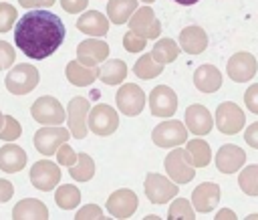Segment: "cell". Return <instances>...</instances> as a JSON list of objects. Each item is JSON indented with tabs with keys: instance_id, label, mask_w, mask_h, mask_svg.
<instances>
[{
	"instance_id": "1",
	"label": "cell",
	"mask_w": 258,
	"mask_h": 220,
	"mask_svg": "<svg viewBox=\"0 0 258 220\" xmlns=\"http://www.w3.org/2000/svg\"><path fill=\"white\" fill-rule=\"evenodd\" d=\"M64 34V24L54 12L46 8H32L16 22L14 42L28 59L42 61L62 44Z\"/></svg>"
},
{
	"instance_id": "2",
	"label": "cell",
	"mask_w": 258,
	"mask_h": 220,
	"mask_svg": "<svg viewBox=\"0 0 258 220\" xmlns=\"http://www.w3.org/2000/svg\"><path fill=\"white\" fill-rule=\"evenodd\" d=\"M38 79L40 75L36 67H32L30 63H20L6 75L4 85L12 95H26L38 85Z\"/></svg>"
},
{
	"instance_id": "3",
	"label": "cell",
	"mask_w": 258,
	"mask_h": 220,
	"mask_svg": "<svg viewBox=\"0 0 258 220\" xmlns=\"http://www.w3.org/2000/svg\"><path fill=\"white\" fill-rule=\"evenodd\" d=\"M87 125L89 129L99 135V137H107L111 135L117 127H119V113L107 105V103H99L95 107L89 109V115H87Z\"/></svg>"
},
{
	"instance_id": "4",
	"label": "cell",
	"mask_w": 258,
	"mask_h": 220,
	"mask_svg": "<svg viewBox=\"0 0 258 220\" xmlns=\"http://www.w3.org/2000/svg\"><path fill=\"white\" fill-rule=\"evenodd\" d=\"M30 115L40 125H62L64 123V107L58 103V99L50 95L38 97L30 105Z\"/></svg>"
},
{
	"instance_id": "5",
	"label": "cell",
	"mask_w": 258,
	"mask_h": 220,
	"mask_svg": "<svg viewBox=\"0 0 258 220\" xmlns=\"http://www.w3.org/2000/svg\"><path fill=\"white\" fill-rule=\"evenodd\" d=\"M71 139V131L62 125H44L34 133V147L38 153L50 157L56 153V149Z\"/></svg>"
},
{
	"instance_id": "6",
	"label": "cell",
	"mask_w": 258,
	"mask_h": 220,
	"mask_svg": "<svg viewBox=\"0 0 258 220\" xmlns=\"http://www.w3.org/2000/svg\"><path fill=\"white\" fill-rule=\"evenodd\" d=\"M151 139L157 147H177L187 141V127L177 119L161 121L151 131Z\"/></svg>"
},
{
	"instance_id": "7",
	"label": "cell",
	"mask_w": 258,
	"mask_h": 220,
	"mask_svg": "<svg viewBox=\"0 0 258 220\" xmlns=\"http://www.w3.org/2000/svg\"><path fill=\"white\" fill-rule=\"evenodd\" d=\"M143 190H145V196L149 198V202H153V204H165V202H169L171 198L177 196L179 186L173 180H169V178H165L161 174H153L151 172V174L145 176Z\"/></svg>"
},
{
	"instance_id": "8",
	"label": "cell",
	"mask_w": 258,
	"mask_h": 220,
	"mask_svg": "<svg viewBox=\"0 0 258 220\" xmlns=\"http://www.w3.org/2000/svg\"><path fill=\"white\" fill-rule=\"evenodd\" d=\"M129 30H133L135 34L147 38V40H155L161 34V24L153 12V8L149 6H137V10L131 14L129 18Z\"/></svg>"
},
{
	"instance_id": "9",
	"label": "cell",
	"mask_w": 258,
	"mask_h": 220,
	"mask_svg": "<svg viewBox=\"0 0 258 220\" xmlns=\"http://www.w3.org/2000/svg\"><path fill=\"white\" fill-rule=\"evenodd\" d=\"M214 123L218 125V129H220L222 133L234 135V133H238V131L244 129V125H246V115H244V111H242L236 103L224 101V103H220L218 109H216V121H214Z\"/></svg>"
},
{
	"instance_id": "10",
	"label": "cell",
	"mask_w": 258,
	"mask_h": 220,
	"mask_svg": "<svg viewBox=\"0 0 258 220\" xmlns=\"http://www.w3.org/2000/svg\"><path fill=\"white\" fill-rule=\"evenodd\" d=\"M60 182V170L50 159H38L30 168V184L40 192H50Z\"/></svg>"
},
{
	"instance_id": "11",
	"label": "cell",
	"mask_w": 258,
	"mask_h": 220,
	"mask_svg": "<svg viewBox=\"0 0 258 220\" xmlns=\"http://www.w3.org/2000/svg\"><path fill=\"white\" fill-rule=\"evenodd\" d=\"M163 166H165L167 176H169L175 184H187V182H191L194 176H196V170H194V166L189 163V159H187V155H185V149H179V147L171 149V151L165 155Z\"/></svg>"
},
{
	"instance_id": "12",
	"label": "cell",
	"mask_w": 258,
	"mask_h": 220,
	"mask_svg": "<svg viewBox=\"0 0 258 220\" xmlns=\"http://www.w3.org/2000/svg\"><path fill=\"white\" fill-rule=\"evenodd\" d=\"M89 101L85 97H73L67 105V121H69V131H71V137H77V139H83L87 137V115H89Z\"/></svg>"
},
{
	"instance_id": "13",
	"label": "cell",
	"mask_w": 258,
	"mask_h": 220,
	"mask_svg": "<svg viewBox=\"0 0 258 220\" xmlns=\"http://www.w3.org/2000/svg\"><path fill=\"white\" fill-rule=\"evenodd\" d=\"M117 109L121 113H125L127 117L139 115L145 107V93L139 85L135 83H125L121 85V89H117Z\"/></svg>"
},
{
	"instance_id": "14",
	"label": "cell",
	"mask_w": 258,
	"mask_h": 220,
	"mask_svg": "<svg viewBox=\"0 0 258 220\" xmlns=\"http://www.w3.org/2000/svg\"><path fill=\"white\" fill-rule=\"evenodd\" d=\"M149 109L155 117H171L177 111V95L167 85H157L149 93Z\"/></svg>"
},
{
	"instance_id": "15",
	"label": "cell",
	"mask_w": 258,
	"mask_h": 220,
	"mask_svg": "<svg viewBox=\"0 0 258 220\" xmlns=\"http://www.w3.org/2000/svg\"><path fill=\"white\" fill-rule=\"evenodd\" d=\"M258 71V61L254 54L250 52H236L228 59V65H226V73L232 81L236 83H246L250 81Z\"/></svg>"
},
{
	"instance_id": "16",
	"label": "cell",
	"mask_w": 258,
	"mask_h": 220,
	"mask_svg": "<svg viewBox=\"0 0 258 220\" xmlns=\"http://www.w3.org/2000/svg\"><path fill=\"white\" fill-rule=\"evenodd\" d=\"M107 210L113 218H129L137 210V196L133 190L121 188L107 198Z\"/></svg>"
},
{
	"instance_id": "17",
	"label": "cell",
	"mask_w": 258,
	"mask_h": 220,
	"mask_svg": "<svg viewBox=\"0 0 258 220\" xmlns=\"http://www.w3.org/2000/svg\"><path fill=\"white\" fill-rule=\"evenodd\" d=\"M109 57V44L105 40L87 38L77 46V61L85 67H97Z\"/></svg>"
},
{
	"instance_id": "18",
	"label": "cell",
	"mask_w": 258,
	"mask_h": 220,
	"mask_svg": "<svg viewBox=\"0 0 258 220\" xmlns=\"http://www.w3.org/2000/svg\"><path fill=\"white\" fill-rule=\"evenodd\" d=\"M220 186L214 182H204L191 192V206L196 212L208 214L212 212L220 202Z\"/></svg>"
},
{
	"instance_id": "19",
	"label": "cell",
	"mask_w": 258,
	"mask_h": 220,
	"mask_svg": "<svg viewBox=\"0 0 258 220\" xmlns=\"http://www.w3.org/2000/svg\"><path fill=\"white\" fill-rule=\"evenodd\" d=\"M185 127L194 133V135H208L214 127V119H212V113L200 105V103H194L185 109Z\"/></svg>"
},
{
	"instance_id": "20",
	"label": "cell",
	"mask_w": 258,
	"mask_h": 220,
	"mask_svg": "<svg viewBox=\"0 0 258 220\" xmlns=\"http://www.w3.org/2000/svg\"><path fill=\"white\" fill-rule=\"evenodd\" d=\"M246 161V153L242 147L234 145V143H226L218 149L216 153V168L222 174H234L238 172Z\"/></svg>"
},
{
	"instance_id": "21",
	"label": "cell",
	"mask_w": 258,
	"mask_h": 220,
	"mask_svg": "<svg viewBox=\"0 0 258 220\" xmlns=\"http://www.w3.org/2000/svg\"><path fill=\"white\" fill-rule=\"evenodd\" d=\"M208 46V34L202 26H185L181 32H179V48L185 50L187 54H200L204 52Z\"/></svg>"
},
{
	"instance_id": "22",
	"label": "cell",
	"mask_w": 258,
	"mask_h": 220,
	"mask_svg": "<svg viewBox=\"0 0 258 220\" xmlns=\"http://www.w3.org/2000/svg\"><path fill=\"white\" fill-rule=\"evenodd\" d=\"M194 85L202 93H214L222 87V73L214 65H202L194 73Z\"/></svg>"
},
{
	"instance_id": "23",
	"label": "cell",
	"mask_w": 258,
	"mask_h": 220,
	"mask_svg": "<svg viewBox=\"0 0 258 220\" xmlns=\"http://www.w3.org/2000/svg\"><path fill=\"white\" fill-rule=\"evenodd\" d=\"M26 166V153L20 145L6 143L0 147V170L6 174H18Z\"/></svg>"
},
{
	"instance_id": "24",
	"label": "cell",
	"mask_w": 258,
	"mask_h": 220,
	"mask_svg": "<svg viewBox=\"0 0 258 220\" xmlns=\"http://www.w3.org/2000/svg\"><path fill=\"white\" fill-rule=\"evenodd\" d=\"M77 28L91 36H105L109 32V18L97 10H87L77 20Z\"/></svg>"
},
{
	"instance_id": "25",
	"label": "cell",
	"mask_w": 258,
	"mask_h": 220,
	"mask_svg": "<svg viewBox=\"0 0 258 220\" xmlns=\"http://www.w3.org/2000/svg\"><path fill=\"white\" fill-rule=\"evenodd\" d=\"M64 75H67L71 85H75V87H89V85H93L97 81L99 67H85L79 61H71V63H67Z\"/></svg>"
},
{
	"instance_id": "26",
	"label": "cell",
	"mask_w": 258,
	"mask_h": 220,
	"mask_svg": "<svg viewBox=\"0 0 258 220\" xmlns=\"http://www.w3.org/2000/svg\"><path fill=\"white\" fill-rule=\"evenodd\" d=\"M12 218H16V220H28V218L46 220L48 218V208L44 206V202H40L36 198H24L14 206Z\"/></svg>"
},
{
	"instance_id": "27",
	"label": "cell",
	"mask_w": 258,
	"mask_h": 220,
	"mask_svg": "<svg viewBox=\"0 0 258 220\" xmlns=\"http://www.w3.org/2000/svg\"><path fill=\"white\" fill-rule=\"evenodd\" d=\"M185 155L189 159V163L194 168H206L212 159V149H210V143L196 137V139H189L185 143Z\"/></svg>"
},
{
	"instance_id": "28",
	"label": "cell",
	"mask_w": 258,
	"mask_h": 220,
	"mask_svg": "<svg viewBox=\"0 0 258 220\" xmlns=\"http://www.w3.org/2000/svg\"><path fill=\"white\" fill-rule=\"evenodd\" d=\"M127 77V65L121 59H105L103 67L99 69V79L105 85H119Z\"/></svg>"
},
{
	"instance_id": "29",
	"label": "cell",
	"mask_w": 258,
	"mask_h": 220,
	"mask_svg": "<svg viewBox=\"0 0 258 220\" xmlns=\"http://www.w3.org/2000/svg\"><path fill=\"white\" fill-rule=\"evenodd\" d=\"M135 10H137V0H109L107 2V18L113 24H125Z\"/></svg>"
},
{
	"instance_id": "30",
	"label": "cell",
	"mask_w": 258,
	"mask_h": 220,
	"mask_svg": "<svg viewBox=\"0 0 258 220\" xmlns=\"http://www.w3.org/2000/svg\"><path fill=\"white\" fill-rule=\"evenodd\" d=\"M163 67H165V65L157 63V61L151 57V52H145V54H141V57L137 59V63L133 65V73H135L139 79L149 81V79H155L157 75H161V73H163Z\"/></svg>"
},
{
	"instance_id": "31",
	"label": "cell",
	"mask_w": 258,
	"mask_h": 220,
	"mask_svg": "<svg viewBox=\"0 0 258 220\" xmlns=\"http://www.w3.org/2000/svg\"><path fill=\"white\" fill-rule=\"evenodd\" d=\"M151 57H153L157 63H161V65L173 63V61L179 57V46H177V42L171 40V38H161V40H157V42L153 44Z\"/></svg>"
},
{
	"instance_id": "32",
	"label": "cell",
	"mask_w": 258,
	"mask_h": 220,
	"mask_svg": "<svg viewBox=\"0 0 258 220\" xmlns=\"http://www.w3.org/2000/svg\"><path fill=\"white\" fill-rule=\"evenodd\" d=\"M54 202L60 210H73L81 204V190L77 186H71V184L58 186L54 192Z\"/></svg>"
},
{
	"instance_id": "33",
	"label": "cell",
	"mask_w": 258,
	"mask_h": 220,
	"mask_svg": "<svg viewBox=\"0 0 258 220\" xmlns=\"http://www.w3.org/2000/svg\"><path fill=\"white\" fill-rule=\"evenodd\" d=\"M69 174L77 182H89L95 176V161H93V157L89 153H83L81 151L79 157H77V161L71 166Z\"/></svg>"
},
{
	"instance_id": "34",
	"label": "cell",
	"mask_w": 258,
	"mask_h": 220,
	"mask_svg": "<svg viewBox=\"0 0 258 220\" xmlns=\"http://www.w3.org/2000/svg\"><path fill=\"white\" fill-rule=\"evenodd\" d=\"M238 186L248 196H258V163L246 166L238 176Z\"/></svg>"
},
{
	"instance_id": "35",
	"label": "cell",
	"mask_w": 258,
	"mask_h": 220,
	"mask_svg": "<svg viewBox=\"0 0 258 220\" xmlns=\"http://www.w3.org/2000/svg\"><path fill=\"white\" fill-rule=\"evenodd\" d=\"M167 218H171V220H175V218L191 220V218H196V210H194V206H191L189 200H185V198H175V200L171 202V206H169Z\"/></svg>"
},
{
	"instance_id": "36",
	"label": "cell",
	"mask_w": 258,
	"mask_h": 220,
	"mask_svg": "<svg viewBox=\"0 0 258 220\" xmlns=\"http://www.w3.org/2000/svg\"><path fill=\"white\" fill-rule=\"evenodd\" d=\"M20 133H22L20 123H18L12 115H4V125H2V129H0V139H4V141H14V139L20 137Z\"/></svg>"
},
{
	"instance_id": "37",
	"label": "cell",
	"mask_w": 258,
	"mask_h": 220,
	"mask_svg": "<svg viewBox=\"0 0 258 220\" xmlns=\"http://www.w3.org/2000/svg\"><path fill=\"white\" fill-rule=\"evenodd\" d=\"M16 22V8L8 2H0V32L12 30Z\"/></svg>"
},
{
	"instance_id": "38",
	"label": "cell",
	"mask_w": 258,
	"mask_h": 220,
	"mask_svg": "<svg viewBox=\"0 0 258 220\" xmlns=\"http://www.w3.org/2000/svg\"><path fill=\"white\" fill-rule=\"evenodd\" d=\"M145 44H147V38L135 34L133 30H129V32L123 34V46H125V50H129V52H141V50L145 48Z\"/></svg>"
},
{
	"instance_id": "39",
	"label": "cell",
	"mask_w": 258,
	"mask_h": 220,
	"mask_svg": "<svg viewBox=\"0 0 258 220\" xmlns=\"http://www.w3.org/2000/svg\"><path fill=\"white\" fill-rule=\"evenodd\" d=\"M56 161L60 163V166H67V168H71L75 161H77V157H79V153L69 145V143H62L58 149H56Z\"/></svg>"
},
{
	"instance_id": "40",
	"label": "cell",
	"mask_w": 258,
	"mask_h": 220,
	"mask_svg": "<svg viewBox=\"0 0 258 220\" xmlns=\"http://www.w3.org/2000/svg\"><path fill=\"white\" fill-rule=\"evenodd\" d=\"M14 59H16L14 46L10 42H6V40H0V71L8 69L14 63Z\"/></svg>"
},
{
	"instance_id": "41",
	"label": "cell",
	"mask_w": 258,
	"mask_h": 220,
	"mask_svg": "<svg viewBox=\"0 0 258 220\" xmlns=\"http://www.w3.org/2000/svg\"><path fill=\"white\" fill-rule=\"evenodd\" d=\"M244 105H246L252 113L258 115V83H254V85H250V87L246 89V93H244Z\"/></svg>"
},
{
	"instance_id": "42",
	"label": "cell",
	"mask_w": 258,
	"mask_h": 220,
	"mask_svg": "<svg viewBox=\"0 0 258 220\" xmlns=\"http://www.w3.org/2000/svg\"><path fill=\"white\" fill-rule=\"evenodd\" d=\"M75 218L77 220H89V218H103V210L97 206V204H87V206H83L77 214H75Z\"/></svg>"
},
{
	"instance_id": "43",
	"label": "cell",
	"mask_w": 258,
	"mask_h": 220,
	"mask_svg": "<svg viewBox=\"0 0 258 220\" xmlns=\"http://www.w3.org/2000/svg\"><path fill=\"white\" fill-rule=\"evenodd\" d=\"M60 6L69 14H77V12H83L89 6V0H60Z\"/></svg>"
},
{
	"instance_id": "44",
	"label": "cell",
	"mask_w": 258,
	"mask_h": 220,
	"mask_svg": "<svg viewBox=\"0 0 258 220\" xmlns=\"http://www.w3.org/2000/svg\"><path fill=\"white\" fill-rule=\"evenodd\" d=\"M244 141H246L250 147L258 149V121H254V123L244 131Z\"/></svg>"
},
{
	"instance_id": "45",
	"label": "cell",
	"mask_w": 258,
	"mask_h": 220,
	"mask_svg": "<svg viewBox=\"0 0 258 220\" xmlns=\"http://www.w3.org/2000/svg\"><path fill=\"white\" fill-rule=\"evenodd\" d=\"M56 0H18L22 8H50Z\"/></svg>"
},
{
	"instance_id": "46",
	"label": "cell",
	"mask_w": 258,
	"mask_h": 220,
	"mask_svg": "<svg viewBox=\"0 0 258 220\" xmlns=\"http://www.w3.org/2000/svg\"><path fill=\"white\" fill-rule=\"evenodd\" d=\"M14 194V186L8 182V180H0V204L8 202Z\"/></svg>"
},
{
	"instance_id": "47",
	"label": "cell",
	"mask_w": 258,
	"mask_h": 220,
	"mask_svg": "<svg viewBox=\"0 0 258 220\" xmlns=\"http://www.w3.org/2000/svg\"><path fill=\"white\" fill-rule=\"evenodd\" d=\"M216 218H218V220H232V218H236V214H234V210H230V208H222V210H218Z\"/></svg>"
},
{
	"instance_id": "48",
	"label": "cell",
	"mask_w": 258,
	"mask_h": 220,
	"mask_svg": "<svg viewBox=\"0 0 258 220\" xmlns=\"http://www.w3.org/2000/svg\"><path fill=\"white\" fill-rule=\"evenodd\" d=\"M173 2H177V4H183V6H191V4H196L198 0H173Z\"/></svg>"
},
{
	"instance_id": "49",
	"label": "cell",
	"mask_w": 258,
	"mask_h": 220,
	"mask_svg": "<svg viewBox=\"0 0 258 220\" xmlns=\"http://www.w3.org/2000/svg\"><path fill=\"white\" fill-rule=\"evenodd\" d=\"M2 125H4V115H2V111H0V129H2Z\"/></svg>"
},
{
	"instance_id": "50",
	"label": "cell",
	"mask_w": 258,
	"mask_h": 220,
	"mask_svg": "<svg viewBox=\"0 0 258 220\" xmlns=\"http://www.w3.org/2000/svg\"><path fill=\"white\" fill-rule=\"evenodd\" d=\"M248 218H252V220H258V214H248Z\"/></svg>"
},
{
	"instance_id": "51",
	"label": "cell",
	"mask_w": 258,
	"mask_h": 220,
	"mask_svg": "<svg viewBox=\"0 0 258 220\" xmlns=\"http://www.w3.org/2000/svg\"><path fill=\"white\" fill-rule=\"evenodd\" d=\"M143 2H145V4H151V2H155V0H143Z\"/></svg>"
}]
</instances>
